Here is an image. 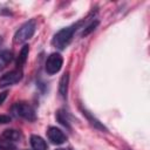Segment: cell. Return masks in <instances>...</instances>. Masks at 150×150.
Segmentation results:
<instances>
[{
	"mask_svg": "<svg viewBox=\"0 0 150 150\" xmlns=\"http://www.w3.org/2000/svg\"><path fill=\"white\" fill-rule=\"evenodd\" d=\"M80 25H81V22H77V23H74V25H71V26L61 28V29L53 36L52 45H53L55 48L60 49V50L64 49V48L70 43V41H71V39H73V35H74V33L76 32V29H77V27H79Z\"/></svg>",
	"mask_w": 150,
	"mask_h": 150,
	"instance_id": "1",
	"label": "cell"
},
{
	"mask_svg": "<svg viewBox=\"0 0 150 150\" xmlns=\"http://www.w3.org/2000/svg\"><path fill=\"white\" fill-rule=\"evenodd\" d=\"M22 76H23L22 70L18 69V68L4 74L2 76H0V88H6V87L13 86V84L20 82Z\"/></svg>",
	"mask_w": 150,
	"mask_h": 150,
	"instance_id": "5",
	"label": "cell"
},
{
	"mask_svg": "<svg viewBox=\"0 0 150 150\" xmlns=\"http://www.w3.org/2000/svg\"><path fill=\"white\" fill-rule=\"evenodd\" d=\"M2 138L13 143V142L20 141L22 138V134L20 130H16V129H6L2 132Z\"/></svg>",
	"mask_w": 150,
	"mask_h": 150,
	"instance_id": "7",
	"label": "cell"
},
{
	"mask_svg": "<svg viewBox=\"0 0 150 150\" xmlns=\"http://www.w3.org/2000/svg\"><path fill=\"white\" fill-rule=\"evenodd\" d=\"M7 94H8V93H7L6 90H5V91H1V93H0V105H1V104H2L4 102H5V100L7 98Z\"/></svg>",
	"mask_w": 150,
	"mask_h": 150,
	"instance_id": "17",
	"label": "cell"
},
{
	"mask_svg": "<svg viewBox=\"0 0 150 150\" xmlns=\"http://www.w3.org/2000/svg\"><path fill=\"white\" fill-rule=\"evenodd\" d=\"M82 114H83V116H86L87 117V120L90 122V124L91 125H94L95 128H97V129H100V130H104V131H107V128L96 118V117H94L89 111H87L86 109H82Z\"/></svg>",
	"mask_w": 150,
	"mask_h": 150,
	"instance_id": "12",
	"label": "cell"
},
{
	"mask_svg": "<svg viewBox=\"0 0 150 150\" xmlns=\"http://www.w3.org/2000/svg\"><path fill=\"white\" fill-rule=\"evenodd\" d=\"M98 23H100L98 20H94V21H91V22L83 29V32H82V38H86V36H88L91 32H94V30L96 29V27L98 26Z\"/></svg>",
	"mask_w": 150,
	"mask_h": 150,
	"instance_id": "13",
	"label": "cell"
},
{
	"mask_svg": "<svg viewBox=\"0 0 150 150\" xmlns=\"http://www.w3.org/2000/svg\"><path fill=\"white\" fill-rule=\"evenodd\" d=\"M68 83H69V75H68V73H66L62 75V77L60 79V83H59V93L63 98L67 97Z\"/></svg>",
	"mask_w": 150,
	"mask_h": 150,
	"instance_id": "11",
	"label": "cell"
},
{
	"mask_svg": "<svg viewBox=\"0 0 150 150\" xmlns=\"http://www.w3.org/2000/svg\"><path fill=\"white\" fill-rule=\"evenodd\" d=\"M63 64V59L61 56V54L59 53H52L46 61V73L49 75H54L56 73L60 71V69L62 68Z\"/></svg>",
	"mask_w": 150,
	"mask_h": 150,
	"instance_id": "4",
	"label": "cell"
},
{
	"mask_svg": "<svg viewBox=\"0 0 150 150\" xmlns=\"http://www.w3.org/2000/svg\"><path fill=\"white\" fill-rule=\"evenodd\" d=\"M56 150H70V149H63V148H60V149H56Z\"/></svg>",
	"mask_w": 150,
	"mask_h": 150,
	"instance_id": "18",
	"label": "cell"
},
{
	"mask_svg": "<svg viewBox=\"0 0 150 150\" xmlns=\"http://www.w3.org/2000/svg\"><path fill=\"white\" fill-rule=\"evenodd\" d=\"M0 150H15V145L12 142L1 138L0 139Z\"/></svg>",
	"mask_w": 150,
	"mask_h": 150,
	"instance_id": "15",
	"label": "cell"
},
{
	"mask_svg": "<svg viewBox=\"0 0 150 150\" xmlns=\"http://www.w3.org/2000/svg\"><path fill=\"white\" fill-rule=\"evenodd\" d=\"M11 122V117L8 115H0V124H6Z\"/></svg>",
	"mask_w": 150,
	"mask_h": 150,
	"instance_id": "16",
	"label": "cell"
},
{
	"mask_svg": "<svg viewBox=\"0 0 150 150\" xmlns=\"http://www.w3.org/2000/svg\"><path fill=\"white\" fill-rule=\"evenodd\" d=\"M0 42H1V38H0Z\"/></svg>",
	"mask_w": 150,
	"mask_h": 150,
	"instance_id": "19",
	"label": "cell"
},
{
	"mask_svg": "<svg viewBox=\"0 0 150 150\" xmlns=\"http://www.w3.org/2000/svg\"><path fill=\"white\" fill-rule=\"evenodd\" d=\"M36 29V21L34 19H30L26 21L14 34V42L15 43H23L27 40H29Z\"/></svg>",
	"mask_w": 150,
	"mask_h": 150,
	"instance_id": "2",
	"label": "cell"
},
{
	"mask_svg": "<svg viewBox=\"0 0 150 150\" xmlns=\"http://www.w3.org/2000/svg\"><path fill=\"white\" fill-rule=\"evenodd\" d=\"M28 54H29V46L28 45H23L18 57H16V68L18 69H21V67L26 63L27 61V57H28Z\"/></svg>",
	"mask_w": 150,
	"mask_h": 150,
	"instance_id": "9",
	"label": "cell"
},
{
	"mask_svg": "<svg viewBox=\"0 0 150 150\" xmlns=\"http://www.w3.org/2000/svg\"><path fill=\"white\" fill-rule=\"evenodd\" d=\"M11 110H12L14 116L23 118L26 121L34 122L36 120V114H35L34 108L30 104L26 103V102H16V103H14Z\"/></svg>",
	"mask_w": 150,
	"mask_h": 150,
	"instance_id": "3",
	"label": "cell"
},
{
	"mask_svg": "<svg viewBox=\"0 0 150 150\" xmlns=\"http://www.w3.org/2000/svg\"><path fill=\"white\" fill-rule=\"evenodd\" d=\"M30 145L33 150H48L46 141L38 135H32L30 136Z\"/></svg>",
	"mask_w": 150,
	"mask_h": 150,
	"instance_id": "8",
	"label": "cell"
},
{
	"mask_svg": "<svg viewBox=\"0 0 150 150\" xmlns=\"http://www.w3.org/2000/svg\"><path fill=\"white\" fill-rule=\"evenodd\" d=\"M47 137L53 144H56V145L63 144L67 141V136L64 135V132L62 130H60L59 128H56V127H49L48 128Z\"/></svg>",
	"mask_w": 150,
	"mask_h": 150,
	"instance_id": "6",
	"label": "cell"
},
{
	"mask_svg": "<svg viewBox=\"0 0 150 150\" xmlns=\"http://www.w3.org/2000/svg\"><path fill=\"white\" fill-rule=\"evenodd\" d=\"M56 118H57V121L63 125V127H66V128H70V124H69V121H68V118H67V116H66V112L63 111V110H59L57 112H56Z\"/></svg>",
	"mask_w": 150,
	"mask_h": 150,
	"instance_id": "14",
	"label": "cell"
},
{
	"mask_svg": "<svg viewBox=\"0 0 150 150\" xmlns=\"http://www.w3.org/2000/svg\"><path fill=\"white\" fill-rule=\"evenodd\" d=\"M13 60V53L8 49L0 52V71L4 70Z\"/></svg>",
	"mask_w": 150,
	"mask_h": 150,
	"instance_id": "10",
	"label": "cell"
}]
</instances>
